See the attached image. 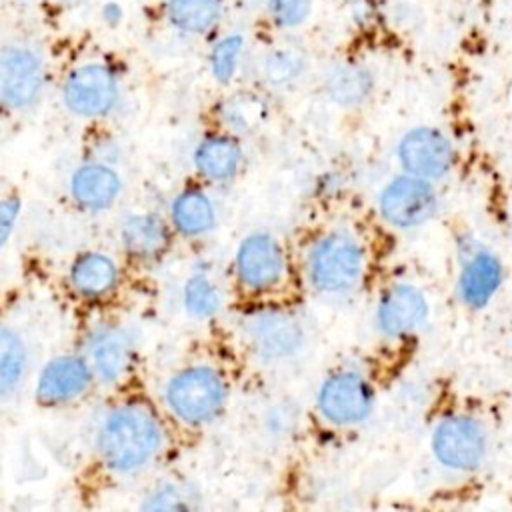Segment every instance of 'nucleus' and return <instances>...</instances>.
Masks as SVG:
<instances>
[{
    "label": "nucleus",
    "instance_id": "f3484780",
    "mask_svg": "<svg viewBox=\"0 0 512 512\" xmlns=\"http://www.w3.org/2000/svg\"><path fill=\"white\" fill-rule=\"evenodd\" d=\"M170 224L156 212L128 214L120 224V246L138 262L156 260L170 244Z\"/></svg>",
    "mask_w": 512,
    "mask_h": 512
},
{
    "label": "nucleus",
    "instance_id": "cd10ccee",
    "mask_svg": "<svg viewBox=\"0 0 512 512\" xmlns=\"http://www.w3.org/2000/svg\"><path fill=\"white\" fill-rule=\"evenodd\" d=\"M186 498H188V494L180 486L162 484L154 492L148 494V500L142 506L152 508V510H158V508H168V510L188 508V506H192V502H186Z\"/></svg>",
    "mask_w": 512,
    "mask_h": 512
},
{
    "label": "nucleus",
    "instance_id": "393cba45",
    "mask_svg": "<svg viewBox=\"0 0 512 512\" xmlns=\"http://www.w3.org/2000/svg\"><path fill=\"white\" fill-rule=\"evenodd\" d=\"M244 40L242 36H226L222 38L210 52V70L218 82H230L238 70V62L242 58Z\"/></svg>",
    "mask_w": 512,
    "mask_h": 512
},
{
    "label": "nucleus",
    "instance_id": "423d86ee",
    "mask_svg": "<svg viewBox=\"0 0 512 512\" xmlns=\"http://www.w3.org/2000/svg\"><path fill=\"white\" fill-rule=\"evenodd\" d=\"M232 270L242 290L268 294L286 280L288 256L276 236L270 232H252L236 246Z\"/></svg>",
    "mask_w": 512,
    "mask_h": 512
},
{
    "label": "nucleus",
    "instance_id": "dca6fc26",
    "mask_svg": "<svg viewBox=\"0 0 512 512\" xmlns=\"http://www.w3.org/2000/svg\"><path fill=\"white\" fill-rule=\"evenodd\" d=\"M70 196L82 210L102 212L110 208L120 192V174L104 160H90L70 174Z\"/></svg>",
    "mask_w": 512,
    "mask_h": 512
},
{
    "label": "nucleus",
    "instance_id": "bb28decb",
    "mask_svg": "<svg viewBox=\"0 0 512 512\" xmlns=\"http://www.w3.org/2000/svg\"><path fill=\"white\" fill-rule=\"evenodd\" d=\"M272 20L282 28H294L308 16V0H270Z\"/></svg>",
    "mask_w": 512,
    "mask_h": 512
},
{
    "label": "nucleus",
    "instance_id": "f8f14e48",
    "mask_svg": "<svg viewBox=\"0 0 512 512\" xmlns=\"http://www.w3.org/2000/svg\"><path fill=\"white\" fill-rule=\"evenodd\" d=\"M428 318V300L420 288L408 282L386 286L374 310L376 328L384 338H404L416 332Z\"/></svg>",
    "mask_w": 512,
    "mask_h": 512
},
{
    "label": "nucleus",
    "instance_id": "20e7f679",
    "mask_svg": "<svg viewBox=\"0 0 512 512\" xmlns=\"http://www.w3.org/2000/svg\"><path fill=\"white\" fill-rule=\"evenodd\" d=\"M376 392L366 374L340 368L326 376L316 392V410L332 426L362 424L374 410Z\"/></svg>",
    "mask_w": 512,
    "mask_h": 512
},
{
    "label": "nucleus",
    "instance_id": "0eeeda50",
    "mask_svg": "<svg viewBox=\"0 0 512 512\" xmlns=\"http://www.w3.org/2000/svg\"><path fill=\"white\" fill-rule=\"evenodd\" d=\"M438 210V194L430 180L402 174L388 180L378 192L380 218L398 230H410L428 222Z\"/></svg>",
    "mask_w": 512,
    "mask_h": 512
},
{
    "label": "nucleus",
    "instance_id": "ddd939ff",
    "mask_svg": "<svg viewBox=\"0 0 512 512\" xmlns=\"http://www.w3.org/2000/svg\"><path fill=\"white\" fill-rule=\"evenodd\" d=\"M96 380L84 354H62L48 360L36 378V400L60 406L84 396Z\"/></svg>",
    "mask_w": 512,
    "mask_h": 512
},
{
    "label": "nucleus",
    "instance_id": "9b49d317",
    "mask_svg": "<svg viewBox=\"0 0 512 512\" xmlns=\"http://www.w3.org/2000/svg\"><path fill=\"white\" fill-rule=\"evenodd\" d=\"M396 158L406 174L434 182L452 170L456 152L444 132L432 126H418L400 138Z\"/></svg>",
    "mask_w": 512,
    "mask_h": 512
},
{
    "label": "nucleus",
    "instance_id": "a211bd4d",
    "mask_svg": "<svg viewBox=\"0 0 512 512\" xmlns=\"http://www.w3.org/2000/svg\"><path fill=\"white\" fill-rule=\"evenodd\" d=\"M68 284L82 300H102L120 284V268L106 252L90 250L78 254L68 268Z\"/></svg>",
    "mask_w": 512,
    "mask_h": 512
},
{
    "label": "nucleus",
    "instance_id": "c85d7f7f",
    "mask_svg": "<svg viewBox=\"0 0 512 512\" xmlns=\"http://www.w3.org/2000/svg\"><path fill=\"white\" fill-rule=\"evenodd\" d=\"M20 214V200L16 196H6L0 204V240L2 246L8 244L10 234L14 230V224Z\"/></svg>",
    "mask_w": 512,
    "mask_h": 512
},
{
    "label": "nucleus",
    "instance_id": "f257e3e1",
    "mask_svg": "<svg viewBox=\"0 0 512 512\" xmlns=\"http://www.w3.org/2000/svg\"><path fill=\"white\" fill-rule=\"evenodd\" d=\"M164 446V428L146 402L112 406L96 430V452L114 474H134L150 466Z\"/></svg>",
    "mask_w": 512,
    "mask_h": 512
},
{
    "label": "nucleus",
    "instance_id": "6e6552de",
    "mask_svg": "<svg viewBox=\"0 0 512 512\" xmlns=\"http://www.w3.org/2000/svg\"><path fill=\"white\" fill-rule=\"evenodd\" d=\"M250 350L268 362L286 360L304 346L302 324L286 310L260 308L250 312L242 324Z\"/></svg>",
    "mask_w": 512,
    "mask_h": 512
},
{
    "label": "nucleus",
    "instance_id": "6ab92c4d",
    "mask_svg": "<svg viewBox=\"0 0 512 512\" xmlns=\"http://www.w3.org/2000/svg\"><path fill=\"white\" fill-rule=\"evenodd\" d=\"M192 162L196 172L208 182H228L232 180L242 164L240 142L226 132L206 134L194 148Z\"/></svg>",
    "mask_w": 512,
    "mask_h": 512
},
{
    "label": "nucleus",
    "instance_id": "2eb2a0df",
    "mask_svg": "<svg viewBox=\"0 0 512 512\" xmlns=\"http://www.w3.org/2000/svg\"><path fill=\"white\" fill-rule=\"evenodd\" d=\"M460 254L462 266L456 282L458 298L470 308H484L504 280L502 262L492 250L474 240L460 246Z\"/></svg>",
    "mask_w": 512,
    "mask_h": 512
},
{
    "label": "nucleus",
    "instance_id": "4be33fe9",
    "mask_svg": "<svg viewBox=\"0 0 512 512\" xmlns=\"http://www.w3.org/2000/svg\"><path fill=\"white\" fill-rule=\"evenodd\" d=\"M182 306L190 318L210 320L222 310V292L204 272H194L182 286Z\"/></svg>",
    "mask_w": 512,
    "mask_h": 512
},
{
    "label": "nucleus",
    "instance_id": "aec40b11",
    "mask_svg": "<svg viewBox=\"0 0 512 512\" xmlns=\"http://www.w3.org/2000/svg\"><path fill=\"white\" fill-rule=\"evenodd\" d=\"M216 204L200 188H184L168 208V220L176 234L184 238H200L216 226Z\"/></svg>",
    "mask_w": 512,
    "mask_h": 512
},
{
    "label": "nucleus",
    "instance_id": "f03ea898",
    "mask_svg": "<svg viewBox=\"0 0 512 512\" xmlns=\"http://www.w3.org/2000/svg\"><path fill=\"white\" fill-rule=\"evenodd\" d=\"M368 270L366 244L348 228L322 232L304 256L308 284L326 296H344L360 286Z\"/></svg>",
    "mask_w": 512,
    "mask_h": 512
},
{
    "label": "nucleus",
    "instance_id": "39448f33",
    "mask_svg": "<svg viewBox=\"0 0 512 512\" xmlns=\"http://www.w3.org/2000/svg\"><path fill=\"white\" fill-rule=\"evenodd\" d=\"M430 448L440 466L452 472H472L488 454V432L476 416L448 414L436 422Z\"/></svg>",
    "mask_w": 512,
    "mask_h": 512
},
{
    "label": "nucleus",
    "instance_id": "9d476101",
    "mask_svg": "<svg viewBox=\"0 0 512 512\" xmlns=\"http://www.w3.org/2000/svg\"><path fill=\"white\" fill-rule=\"evenodd\" d=\"M134 352V338L118 322H98L84 336V356L102 384L124 380L132 370Z\"/></svg>",
    "mask_w": 512,
    "mask_h": 512
},
{
    "label": "nucleus",
    "instance_id": "1a4fd4ad",
    "mask_svg": "<svg viewBox=\"0 0 512 512\" xmlns=\"http://www.w3.org/2000/svg\"><path fill=\"white\" fill-rule=\"evenodd\" d=\"M120 98L116 74L104 64H82L62 84L66 108L80 118H102L114 110Z\"/></svg>",
    "mask_w": 512,
    "mask_h": 512
},
{
    "label": "nucleus",
    "instance_id": "7ed1b4c3",
    "mask_svg": "<svg viewBox=\"0 0 512 512\" xmlns=\"http://www.w3.org/2000/svg\"><path fill=\"white\" fill-rule=\"evenodd\" d=\"M228 398V384L220 370L208 364H192L174 372L164 386L168 412L186 426L214 422Z\"/></svg>",
    "mask_w": 512,
    "mask_h": 512
},
{
    "label": "nucleus",
    "instance_id": "b1692460",
    "mask_svg": "<svg viewBox=\"0 0 512 512\" xmlns=\"http://www.w3.org/2000/svg\"><path fill=\"white\" fill-rule=\"evenodd\" d=\"M168 16L184 32L202 34L220 18V0H170Z\"/></svg>",
    "mask_w": 512,
    "mask_h": 512
},
{
    "label": "nucleus",
    "instance_id": "5701e85b",
    "mask_svg": "<svg viewBox=\"0 0 512 512\" xmlns=\"http://www.w3.org/2000/svg\"><path fill=\"white\" fill-rule=\"evenodd\" d=\"M370 74L356 64L334 66L326 76V90L330 98L342 106L360 104L370 94Z\"/></svg>",
    "mask_w": 512,
    "mask_h": 512
},
{
    "label": "nucleus",
    "instance_id": "4468645a",
    "mask_svg": "<svg viewBox=\"0 0 512 512\" xmlns=\"http://www.w3.org/2000/svg\"><path fill=\"white\" fill-rule=\"evenodd\" d=\"M44 88L42 60L28 48L8 46L0 58V96L6 108L24 110Z\"/></svg>",
    "mask_w": 512,
    "mask_h": 512
},
{
    "label": "nucleus",
    "instance_id": "412c9836",
    "mask_svg": "<svg viewBox=\"0 0 512 512\" xmlns=\"http://www.w3.org/2000/svg\"><path fill=\"white\" fill-rule=\"evenodd\" d=\"M28 370V348L22 336L10 326L0 330V394L10 398L22 384Z\"/></svg>",
    "mask_w": 512,
    "mask_h": 512
},
{
    "label": "nucleus",
    "instance_id": "a878e982",
    "mask_svg": "<svg viewBox=\"0 0 512 512\" xmlns=\"http://www.w3.org/2000/svg\"><path fill=\"white\" fill-rule=\"evenodd\" d=\"M302 72V58L292 50H276L264 62V74L272 84H288Z\"/></svg>",
    "mask_w": 512,
    "mask_h": 512
}]
</instances>
